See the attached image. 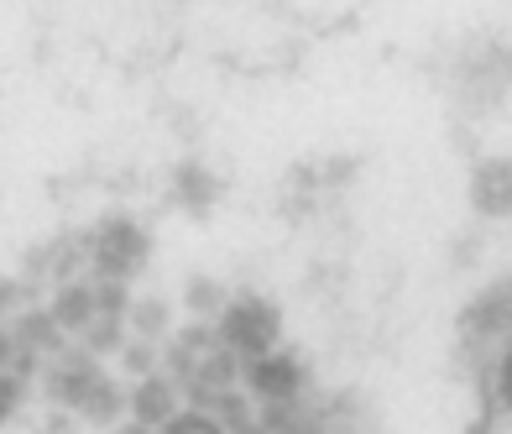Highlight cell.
Here are the masks:
<instances>
[{
	"label": "cell",
	"mask_w": 512,
	"mask_h": 434,
	"mask_svg": "<svg viewBox=\"0 0 512 434\" xmlns=\"http://www.w3.org/2000/svg\"><path fill=\"white\" fill-rule=\"evenodd\" d=\"M162 434H220V424L204 419V414H178V419L162 424Z\"/></svg>",
	"instance_id": "cell-15"
},
{
	"label": "cell",
	"mask_w": 512,
	"mask_h": 434,
	"mask_svg": "<svg viewBox=\"0 0 512 434\" xmlns=\"http://www.w3.org/2000/svg\"><path fill=\"white\" fill-rule=\"evenodd\" d=\"M131 414H136V429H162L173 419V382H162V377H152V382H142L136 387V398H131Z\"/></svg>",
	"instance_id": "cell-5"
},
{
	"label": "cell",
	"mask_w": 512,
	"mask_h": 434,
	"mask_svg": "<svg viewBox=\"0 0 512 434\" xmlns=\"http://www.w3.org/2000/svg\"><path fill=\"white\" fill-rule=\"evenodd\" d=\"M507 204H512V173H507V163H486L476 173V210L507 215Z\"/></svg>",
	"instance_id": "cell-7"
},
{
	"label": "cell",
	"mask_w": 512,
	"mask_h": 434,
	"mask_svg": "<svg viewBox=\"0 0 512 434\" xmlns=\"http://www.w3.org/2000/svg\"><path fill=\"white\" fill-rule=\"evenodd\" d=\"M126 367L131 372H147L152 367V346H147V340H142V346H126Z\"/></svg>",
	"instance_id": "cell-19"
},
{
	"label": "cell",
	"mask_w": 512,
	"mask_h": 434,
	"mask_svg": "<svg viewBox=\"0 0 512 434\" xmlns=\"http://www.w3.org/2000/svg\"><path fill=\"white\" fill-rule=\"evenodd\" d=\"M16 330H21V351H32V356L63 346V335H58V325H53V314H48V309H32Z\"/></svg>",
	"instance_id": "cell-10"
},
{
	"label": "cell",
	"mask_w": 512,
	"mask_h": 434,
	"mask_svg": "<svg viewBox=\"0 0 512 434\" xmlns=\"http://www.w3.org/2000/svg\"><path fill=\"white\" fill-rule=\"evenodd\" d=\"M100 351H121V319H95L89 325V356Z\"/></svg>",
	"instance_id": "cell-13"
},
{
	"label": "cell",
	"mask_w": 512,
	"mask_h": 434,
	"mask_svg": "<svg viewBox=\"0 0 512 434\" xmlns=\"http://www.w3.org/2000/svg\"><path fill=\"white\" fill-rule=\"evenodd\" d=\"M126 434H147V429H126Z\"/></svg>",
	"instance_id": "cell-22"
},
{
	"label": "cell",
	"mask_w": 512,
	"mask_h": 434,
	"mask_svg": "<svg viewBox=\"0 0 512 434\" xmlns=\"http://www.w3.org/2000/svg\"><path fill=\"white\" fill-rule=\"evenodd\" d=\"M215 194H220V184H215V178H209L199 163H183V168H178V199L189 204L194 215H209Z\"/></svg>",
	"instance_id": "cell-8"
},
{
	"label": "cell",
	"mask_w": 512,
	"mask_h": 434,
	"mask_svg": "<svg viewBox=\"0 0 512 434\" xmlns=\"http://www.w3.org/2000/svg\"><path fill=\"white\" fill-rule=\"evenodd\" d=\"M246 377L267 403H293L298 387H304V367H298L293 356H256Z\"/></svg>",
	"instance_id": "cell-3"
},
{
	"label": "cell",
	"mask_w": 512,
	"mask_h": 434,
	"mask_svg": "<svg viewBox=\"0 0 512 434\" xmlns=\"http://www.w3.org/2000/svg\"><path fill=\"white\" fill-rule=\"evenodd\" d=\"M126 314H131V325H136V335H142L147 346H152V340H157L162 330H168V304H162V299H147V304H131Z\"/></svg>",
	"instance_id": "cell-11"
},
{
	"label": "cell",
	"mask_w": 512,
	"mask_h": 434,
	"mask_svg": "<svg viewBox=\"0 0 512 434\" xmlns=\"http://www.w3.org/2000/svg\"><path fill=\"white\" fill-rule=\"evenodd\" d=\"M189 309H194V314L220 309V288L209 283V278H194V283H189Z\"/></svg>",
	"instance_id": "cell-16"
},
{
	"label": "cell",
	"mask_w": 512,
	"mask_h": 434,
	"mask_svg": "<svg viewBox=\"0 0 512 434\" xmlns=\"http://www.w3.org/2000/svg\"><path fill=\"white\" fill-rule=\"evenodd\" d=\"M152 257V241L136 220L110 215L95 236H89V262L100 267V283H126L131 272H142Z\"/></svg>",
	"instance_id": "cell-2"
},
{
	"label": "cell",
	"mask_w": 512,
	"mask_h": 434,
	"mask_svg": "<svg viewBox=\"0 0 512 434\" xmlns=\"http://www.w3.org/2000/svg\"><path fill=\"white\" fill-rule=\"evenodd\" d=\"M277 325H283V314H277L267 299H256V293H241L236 304L220 309V346L230 356H272L277 346Z\"/></svg>",
	"instance_id": "cell-1"
},
{
	"label": "cell",
	"mask_w": 512,
	"mask_h": 434,
	"mask_svg": "<svg viewBox=\"0 0 512 434\" xmlns=\"http://www.w3.org/2000/svg\"><path fill=\"white\" fill-rule=\"evenodd\" d=\"M95 382H100L95 356H84V351H79V356H63V361H58V372H53V382H48V387H53V398H58V403L79 408V403H84V393H89Z\"/></svg>",
	"instance_id": "cell-4"
},
{
	"label": "cell",
	"mask_w": 512,
	"mask_h": 434,
	"mask_svg": "<svg viewBox=\"0 0 512 434\" xmlns=\"http://www.w3.org/2000/svg\"><path fill=\"white\" fill-rule=\"evenodd\" d=\"M48 314H53L58 330H89V325H95V293H89L84 283H68L58 299H53Z\"/></svg>",
	"instance_id": "cell-6"
},
{
	"label": "cell",
	"mask_w": 512,
	"mask_h": 434,
	"mask_svg": "<svg viewBox=\"0 0 512 434\" xmlns=\"http://www.w3.org/2000/svg\"><path fill=\"white\" fill-rule=\"evenodd\" d=\"M89 293H95V319H121V314L131 309L126 283H95Z\"/></svg>",
	"instance_id": "cell-12"
},
{
	"label": "cell",
	"mask_w": 512,
	"mask_h": 434,
	"mask_svg": "<svg viewBox=\"0 0 512 434\" xmlns=\"http://www.w3.org/2000/svg\"><path fill=\"white\" fill-rule=\"evenodd\" d=\"M16 408H21V382L11 372H0V424H6Z\"/></svg>",
	"instance_id": "cell-17"
},
{
	"label": "cell",
	"mask_w": 512,
	"mask_h": 434,
	"mask_svg": "<svg viewBox=\"0 0 512 434\" xmlns=\"http://www.w3.org/2000/svg\"><path fill=\"white\" fill-rule=\"evenodd\" d=\"M230 377H236V356H230V351L220 346L215 356L204 361V372H199V382H204V387H225Z\"/></svg>",
	"instance_id": "cell-14"
},
{
	"label": "cell",
	"mask_w": 512,
	"mask_h": 434,
	"mask_svg": "<svg viewBox=\"0 0 512 434\" xmlns=\"http://www.w3.org/2000/svg\"><path fill=\"white\" fill-rule=\"evenodd\" d=\"M204 346H215V335H209L204 325H189V330H183V351H204Z\"/></svg>",
	"instance_id": "cell-18"
},
{
	"label": "cell",
	"mask_w": 512,
	"mask_h": 434,
	"mask_svg": "<svg viewBox=\"0 0 512 434\" xmlns=\"http://www.w3.org/2000/svg\"><path fill=\"white\" fill-rule=\"evenodd\" d=\"M16 299H21V283L0 278V314H11V309H16Z\"/></svg>",
	"instance_id": "cell-20"
},
{
	"label": "cell",
	"mask_w": 512,
	"mask_h": 434,
	"mask_svg": "<svg viewBox=\"0 0 512 434\" xmlns=\"http://www.w3.org/2000/svg\"><path fill=\"white\" fill-rule=\"evenodd\" d=\"M11 356H16V340H11L6 330H0V372H6V367H11Z\"/></svg>",
	"instance_id": "cell-21"
},
{
	"label": "cell",
	"mask_w": 512,
	"mask_h": 434,
	"mask_svg": "<svg viewBox=\"0 0 512 434\" xmlns=\"http://www.w3.org/2000/svg\"><path fill=\"white\" fill-rule=\"evenodd\" d=\"M121 408H126V398H121V387H115V382H95V387H89V393H84V403H79V414L89 419V424H115V419H121Z\"/></svg>",
	"instance_id": "cell-9"
}]
</instances>
